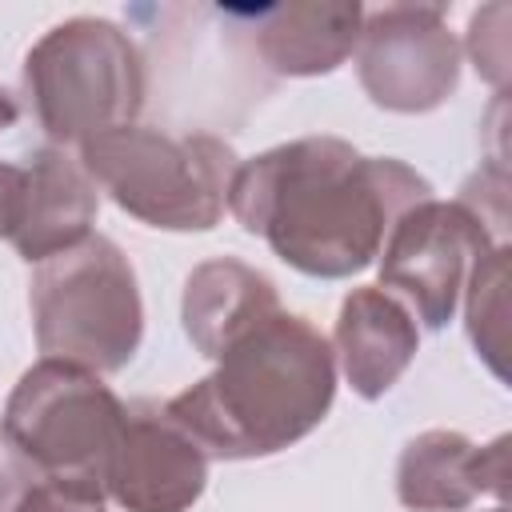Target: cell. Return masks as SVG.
Returning a JSON list of instances; mask_svg holds the SVG:
<instances>
[{"label":"cell","instance_id":"1","mask_svg":"<svg viewBox=\"0 0 512 512\" xmlns=\"http://www.w3.org/2000/svg\"><path fill=\"white\" fill-rule=\"evenodd\" d=\"M432 184L392 156H360L340 136H300L244 160L228 208L244 232L304 276L364 272L400 212L428 200Z\"/></svg>","mask_w":512,"mask_h":512},{"label":"cell","instance_id":"2","mask_svg":"<svg viewBox=\"0 0 512 512\" xmlns=\"http://www.w3.org/2000/svg\"><path fill=\"white\" fill-rule=\"evenodd\" d=\"M336 352L324 332L276 308L232 340L216 368L172 396L168 416L216 460H256L304 440L332 408Z\"/></svg>","mask_w":512,"mask_h":512},{"label":"cell","instance_id":"3","mask_svg":"<svg viewBox=\"0 0 512 512\" xmlns=\"http://www.w3.org/2000/svg\"><path fill=\"white\" fill-rule=\"evenodd\" d=\"M80 164L128 216L164 232H208L228 208L240 168L232 144L212 132H160L124 124L80 144Z\"/></svg>","mask_w":512,"mask_h":512},{"label":"cell","instance_id":"4","mask_svg":"<svg viewBox=\"0 0 512 512\" xmlns=\"http://www.w3.org/2000/svg\"><path fill=\"white\" fill-rule=\"evenodd\" d=\"M20 88L52 144H84L132 124L148 84L140 48L124 28L100 16H72L28 48Z\"/></svg>","mask_w":512,"mask_h":512},{"label":"cell","instance_id":"5","mask_svg":"<svg viewBox=\"0 0 512 512\" xmlns=\"http://www.w3.org/2000/svg\"><path fill=\"white\" fill-rule=\"evenodd\" d=\"M32 328L48 360L120 372L144 336V304L128 256L108 236L48 256L32 272Z\"/></svg>","mask_w":512,"mask_h":512},{"label":"cell","instance_id":"6","mask_svg":"<svg viewBox=\"0 0 512 512\" xmlns=\"http://www.w3.org/2000/svg\"><path fill=\"white\" fill-rule=\"evenodd\" d=\"M0 424L44 480L104 496L124 400L96 372L68 360H36L8 392Z\"/></svg>","mask_w":512,"mask_h":512},{"label":"cell","instance_id":"7","mask_svg":"<svg viewBox=\"0 0 512 512\" xmlns=\"http://www.w3.org/2000/svg\"><path fill=\"white\" fill-rule=\"evenodd\" d=\"M504 240L464 200H420L396 216L380 248V288L424 328H444L472 280V268Z\"/></svg>","mask_w":512,"mask_h":512},{"label":"cell","instance_id":"8","mask_svg":"<svg viewBox=\"0 0 512 512\" xmlns=\"http://www.w3.org/2000/svg\"><path fill=\"white\" fill-rule=\"evenodd\" d=\"M356 72L376 108L432 112L460 84V44L432 4H388L364 12Z\"/></svg>","mask_w":512,"mask_h":512},{"label":"cell","instance_id":"9","mask_svg":"<svg viewBox=\"0 0 512 512\" xmlns=\"http://www.w3.org/2000/svg\"><path fill=\"white\" fill-rule=\"evenodd\" d=\"M208 484L204 448L156 400L124 404L104 496L124 512H188Z\"/></svg>","mask_w":512,"mask_h":512},{"label":"cell","instance_id":"10","mask_svg":"<svg viewBox=\"0 0 512 512\" xmlns=\"http://www.w3.org/2000/svg\"><path fill=\"white\" fill-rule=\"evenodd\" d=\"M480 496H508V436L472 444L452 428H428L404 444L396 500L408 512H464Z\"/></svg>","mask_w":512,"mask_h":512},{"label":"cell","instance_id":"11","mask_svg":"<svg viewBox=\"0 0 512 512\" xmlns=\"http://www.w3.org/2000/svg\"><path fill=\"white\" fill-rule=\"evenodd\" d=\"M252 16V48L276 76L336 72L360 44L364 8L356 0H304L276 4Z\"/></svg>","mask_w":512,"mask_h":512},{"label":"cell","instance_id":"12","mask_svg":"<svg viewBox=\"0 0 512 512\" xmlns=\"http://www.w3.org/2000/svg\"><path fill=\"white\" fill-rule=\"evenodd\" d=\"M420 348L416 316L380 284L352 288L336 316V356L356 396L380 400Z\"/></svg>","mask_w":512,"mask_h":512},{"label":"cell","instance_id":"13","mask_svg":"<svg viewBox=\"0 0 512 512\" xmlns=\"http://www.w3.org/2000/svg\"><path fill=\"white\" fill-rule=\"evenodd\" d=\"M28 188H24V212L12 232V248L40 264L84 236H92L100 192L80 160H72L64 148H40L28 160Z\"/></svg>","mask_w":512,"mask_h":512},{"label":"cell","instance_id":"14","mask_svg":"<svg viewBox=\"0 0 512 512\" xmlns=\"http://www.w3.org/2000/svg\"><path fill=\"white\" fill-rule=\"evenodd\" d=\"M280 308L276 284L236 256L204 260L184 284V332L200 356L216 360L232 340L268 320Z\"/></svg>","mask_w":512,"mask_h":512},{"label":"cell","instance_id":"15","mask_svg":"<svg viewBox=\"0 0 512 512\" xmlns=\"http://www.w3.org/2000/svg\"><path fill=\"white\" fill-rule=\"evenodd\" d=\"M504 284H508V244H496L476 268L464 288L468 296V336L476 352L492 364L496 376H504Z\"/></svg>","mask_w":512,"mask_h":512},{"label":"cell","instance_id":"16","mask_svg":"<svg viewBox=\"0 0 512 512\" xmlns=\"http://www.w3.org/2000/svg\"><path fill=\"white\" fill-rule=\"evenodd\" d=\"M492 16H496V4L472 16L468 52H472V60H476V72H480V76H488L496 88H504V72H508V48H504V16H508V8L500 12L496 28H492Z\"/></svg>","mask_w":512,"mask_h":512},{"label":"cell","instance_id":"17","mask_svg":"<svg viewBox=\"0 0 512 512\" xmlns=\"http://www.w3.org/2000/svg\"><path fill=\"white\" fill-rule=\"evenodd\" d=\"M44 480V472L24 456V448L0 424V512H16L20 500Z\"/></svg>","mask_w":512,"mask_h":512},{"label":"cell","instance_id":"18","mask_svg":"<svg viewBox=\"0 0 512 512\" xmlns=\"http://www.w3.org/2000/svg\"><path fill=\"white\" fill-rule=\"evenodd\" d=\"M16 512H104V496L88 492V488H72L60 480H40Z\"/></svg>","mask_w":512,"mask_h":512},{"label":"cell","instance_id":"19","mask_svg":"<svg viewBox=\"0 0 512 512\" xmlns=\"http://www.w3.org/2000/svg\"><path fill=\"white\" fill-rule=\"evenodd\" d=\"M24 188H28V172L20 164L0 160V236H8V240L24 212Z\"/></svg>","mask_w":512,"mask_h":512},{"label":"cell","instance_id":"20","mask_svg":"<svg viewBox=\"0 0 512 512\" xmlns=\"http://www.w3.org/2000/svg\"><path fill=\"white\" fill-rule=\"evenodd\" d=\"M16 116H20V104H16V96L0 84V132H4V128H12V124H16Z\"/></svg>","mask_w":512,"mask_h":512},{"label":"cell","instance_id":"21","mask_svg":"<svg viewBox=\"0 0 512 512\" xmlns=\"http://www.w3.org/2000/svg\"><path fill=\"white\" fill-rule=\"evenodd\" d=\"M492 512H508V508H504V504H496V508H492Z\"/></svg>","mask_w":512,"mask_h":512}]
</instances>
